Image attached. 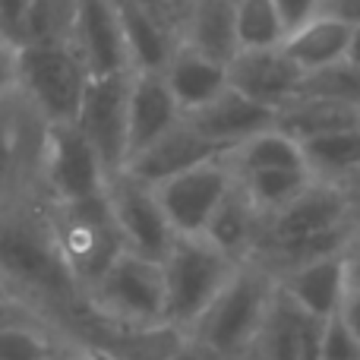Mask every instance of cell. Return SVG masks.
Returning a JSON list of instances; mask_svg holds the SVG:
<instances>
[{"label": "cell", "mask_w": 360, "mask_h": 360, "mask_svg": "<svg viewBox=\"0 0 360 360\" xmlns=\"http://www.w3.org/2000/svg\"><path fill=\"white\" fill-rule=\"evenodd\" d=\"M16 86L32 101L44 124L73 120L82 92L89 86V70L67 41H29L13 48Z\"/></svg>", "instance_id": "cell-5"}, {"label": "cell", "mask_w": 360, "mask_h": 360, "mask_svg": "<svg viewBox=\"0 0 360 360\" xmlns=\"http://www.w3.org/2000/svg\"><path fill=\"white\" fill-rule=\"evenodd\" d=\"M168 360H218V357L212 354L209 348H202L199 342H193V338L184 332V338H180V345L168 354Z\"/></svg>", "instance_id": "cell-37"}, {"label": "cell", "mask_w": 360, "mask_h": 360, "mask_svg": "<svg viewBox=\"0 0 360 360\" xmlns=\"http://www.w3.org/2000/svg\"><path fill=\"white\" fill-rule=\"evenodd\" d=\"M0 291L29 304L57 329L82 304L79 285L51 234L41 186L0 202Z\"/></svg>", "instance_id": "cell-1"}, {"label": "cell", "mask_w": 360, "mask_h": 360, "mask_svg": "<svg viewBox=\"0 0 360 360\" xmlns=\"http://www.w3.org/2000/svg\"><path fill=\"white\" fill-rule=\"evenodd\" d=\"M67 44L86 63L89 76L133 70L114 0H76V16L70 25Z\"/></svg>", "instance_id": "cell-13"}, {"label": "cell", "mask_w": 360, "mask_h": 360, "mask_svg": "<svg viewBox=\"0 0 360 360\" xmlns=\"http://www.w3.org/2000/svg\"><path fill=\"white\" fill-rule=\"evenodd\" d=\"M338 316L345 319V326L354 332V338L360 342V291H348V294H345L342 307H338Z\"/></svg>", "instance_id": "cell-38"}, {"label": "cell", "mask_w": 360, "mask_h": 360, "mask_svg": "<svg viewBox=\"0 0 360 360\" xmlns=\"http://www.w3.org/2000/svg\"><path fill=\"white\" fill-rule=\"evenodd\" d=\"M44 209H48L57 250H60L70 275L76 278L82 297H86L89 288L127 250V240L114 221L111 205H108L105 193H98V196L67 199V202L44 196Z\"/></svg>", "instance_id": "cell-3"}, {"label": "cell", "mask_w": 360, "mask_h": 360, "mask_svg": "<svg viewBox=\"0 0 360 360\" xmlns=\"http://www.w3.org/2000/svg\"><path fill=\"white\" fill-rule=\"evenodd\" d=\"M184 117L199 136H205L218 152H224V155H228L231 149H237L243 139L256 136L259 130L275 124L272 108L247 98L243 92H237V89H231V86L224 89V92H218L212 101L186 111Z\"/></svg>", "instance_id": "cell-16"}, {"label": "cell", "mask_w": 360, "mask_h": 360, "mask_svg": "<svg viewBox=\"0 0 360 360\" xmlns=\"http://www.w3.org/2000/svg\"><path fill=\"white\" fill-rule=\"evenodd\" d=\"M228 162L234 174H247V171H269V168H307L304 146L285 133L278 124L259 130L256 136L243 139L237 149L228 152Z\"/></svg>", "instance_id": "cell-27"}, {"label": "cell", "mask_w": 360, "mask_h": 360, "mask_svg": "<svg viewBox=\"0 0 360 360\" xmlns=\"http://www.w3.org/2000/svg\"><path fill=\"white\" fill-rule=\"evenodd\" d=\"M231 186H234V168L228 155H218L162 180L155 190L177 234H202Z\"/></svg>", "instance_id": "cell-12"}, {"label": "cell", "mask_w": 360, "mask_h": 360, "mask_svg": "<svg viewBox=\"0 0 360 360\" xmlns=\"http://www.w3.org/2000/svg\"><path fill=\"white\" fill-rule=\"evenodd\" d=\"M105 199L111 205L114 221H117L127 247L136 250V253L152 256V259H162L168 253L177 231L171 228L168 215H165V205L158 199L155 184L130 174L124 168L108 177Z\"/></svg>", "instance_id": "cell-11"}, {"label": "cell", "mask_w": 360, "mask_h": 360, "mask_svg": "<svg viewBox=\"0 0 360 360\" xmlns=\"http://www.w3.org/2000/svg\"><path fill=\"white\" fill-rule=\"evenodd\" d=\"M32 0H0V38L16 48L22 41L25 16H29Z\"/></svg>", "instance_id": "cell-34"}, {"label": "cell", "mask_w": 360, "mask_h": 360, "mask_svg": "<svg viewBox=\"0 0 360 360\" xmlns=\"http://www.w3.org/2000/svg\"><path fill=\"white\" fill-rule=\"evenodd\" d=\"M218 155H224V152H218L209 139L199 136L184 117L177 127H171L168 133H162L155 143H149L146 149H139L136 155H130L127 171L143 177V180H149V184H162V180L174 177L180 171L199 165V162L218 158Z\"/></svg>", "instance_id": "cell-18"}, {"label": "cell", "mask_w": 360, "mask_h": 360, "mask_svg": "<svg viewBox=\"0 0 360 360\" xmlns=\"http://www.w3.org/2000/svg\"><path fill=\"white\" fill-rule=\"evenodd\" d=\"M240 186L250 193L262 215H272L281 205H288L294 196L307 190L313 184L310 168H269V171H247L237 174Z\"/></svg>", "instance_id": "cell-29"}, {"label": "cell", "mask_w": 360, "mask_h": 360, "mask_svg": "<svg viewBox=\"0 0 360 360\" xmlns=\"http://www.w3.org/2000/svg\"><path fill=\"white\" fill-rule=\"evenodd\" d=\"M351 29L354 25L345 19L332 16V13H316L313 19H307L304 25L291 29L281 41V48L291 54V60L300 70H319L326 63H335L342 57H348L351 51Z\"/></svg>", "instance_id": "cell-24"}, {"label": "cell", "mask_w": 360, "mask_h": 360, "mask_svg": "<svg viewBox=\"0 0 360 360\" xmlns=\"http://www.w3.org/2000/svg\"><path fill=\"white\" fill-rule=\"evenodd\" d=\"M262 228H266V215L259 212V205L250 199V193L240 186V180L234 174V186L228 190V196L221 199V205L215 209L209 228L202 231L209 240H215L228 256H234L237 262L250 259L256 253L262 240Z\"/></svg>", "instance_id": "cell-21"}, {"label": "cell", "mask_w": 360, "mask_h": 360, "mask_svg": "<svg viewBox=\"0 0 360 360\" xmlns=\"http://www.w3.org/2000/svg\"><path fill=\"white\" fill-rule=\"evenodd\" d=\"M162 76L174 92L177 105L184 108V114L228 89V63L215 60V57L202 54L184 41H177V48L171 51L168 63L162 67Z\"/></svg>", "instance_id": "cell-20"}, {"label": "cell", "mask_w": 360, "mask_h": 360, "mask_svg": "<svg viewBox=\"0 0 360 360\" xmlns=\"http://www.w3.org/2000/svg\"><path fill=\"white\" fill-rule=\"evenodd\" d=\"M300 146H304L307 168L313 177L342 186H351L360 180V124L307 139Z\"/></svg>", "instance_id": "cell-26"}, {"label": "cell", "mask_w": 360, "mask_h": 360, "mask_svg": "<svg viewBox=\"0 0 360 360\" xmlns=\"http://www.w3.org/2000/svg\"><path fill=\"white\" fill-rule=\"evenodd\" d=\"M44 130V117L13 82L0 95V202L38 186Z\"/></svg>", "instance_id": "cell-8"}, {"label": "cell", "mask_w": 360, "mask_h": 360, "mask_svg": "<svg viewBox=\"0 0 360 360\" xmlns=\"http://www.w3.org/2000/svg\"><path fill=\"white\" fill-rule=\"evenodd\" d=\"M130 73H105L92 76L82 92L79 111L73 124L82 136L95 146L108 174H117L127 168L130 158V124H127V105H130Z\"/></svg>", "instance_id": "cell-10"}, {"label": "cell", "mask_w": 360, "mask_h": 360, "mask_svg": "<svg viewBox=\"0 0 360 360\" xmlns=\"http://www.w3.org/2000/svg\"><path fill=\"white\" fill-rule=\"evenodd\" d=\"M86 300L95 313L117 323L133 326H168V294H165L162 259L127 247L108 272L86 291Z\"/></svg>", "instance_id": "cell-6"}, {"label": "cell", "mask_w": 360, "mask_h": 360, "mask_svg": "<svg viewBox=\"0 0 360 360\" xmlns=\"http://www.w3.org/2000/svg\"><path fill=\"white\" fill-rule=\"evenodd\" d=\"M6 51H13V44H6L4 38H0V54H6Z\"/></svg>", "instance_id": "cell-43"}, {"label": "cell", "mask_w": 360, "mask_h": 360, "mask_svg": "<svg viewBox=\"0 0 360 360\" xmlns=\"http://www.w3.org/2000/svg\"><path fill=\"white\" fill-rule=\"evenodd\" d=\"M278 288L307 313L316 319H329L338 313L345 294H348V278H345V259L342 250L329 256L297 266L291 272L278 275Z\"/></svg>", "instance_id": "cell-19"}, {"label": "cell", "mask_w": 360, "mask_h": 360, "mask_svg": "<svg viewBox=\"0 0 360 360\" xmlns=\"http://www.w3.org/2000/svg\"><path fill=\"white\" fill-rule=\"evenodd\" d=\"M67 338L54 323L41 316H25L0 326V360H48L63 348Z\"/></svg>", "instance_id": "cell-28"}, {"label": "cell", "mask_w": 360, "mask_h": 360, "mask_svg": "<svg viewBox=\"0 0 360 360\" xmlns=\"http://www.w3.org/2000/svg\"><path fill=\"white\" fill-rule=\"evenodd\" d=\"M351 228L354 224H351L348 186L313 177V184L300 196H294L278 212L266 215V228H262V240L256 247V253L269 247L316 240V237L338 234V231H351Z\"/></svg>", "instance_id": "cell-9"}, {"label": "cell", "mask_w": 360, "mask_h": 360, "mask_svg": "<svg viewBox=\"0 0 360 360\" xmlns=\"http://www.w3.org/2000/svg\"><path fill=\"white\" fill-rule=\"evenodd\" d=\"M342 259H345V278H348V291H360V231L348 237L342 250Z\"/></svg>", "instance_id": "cell-36"}, {"label": "cell", "mask_w": 360, "mask_h": 360, "mask_svg": "<svg viewBox=\"0 0 360 360\" xmlns=\"http://www.w3.org/2000/svg\"><path fill=\"white\" fill-rule=\"evenodd\" d=\"M323 10L345 19V22H351V25L360 22V0H323Z\"/></svg>", "instance_id": "cell-39"}, {"label": "cell", "mask_w": 360, "mask_h": 360, "mask_svg": "<svg viewBox=\"0 0 360 360\" xmlns=\"http://www.w3.org/2000/svg\"><path fill=\"white\" fill-rule=\"evenodd\" d=\"M275 124L285 133H291L297 143H307V139H316L326 136V133L360 124V111L348 105H338V101L319 98V95H294L291 101H285L275 111Z\"/></svg>", "instance_id": "cell-25"}, {"label": "cell", "mask_w": 360, "mask_h": 360, "mask_svg": "<svg viewBox=\"0 0 360 360\" xmlns=\"http://www.w3.org/2000/svg\"><path fill=\"white\" fill-rule=\"evenodd\" d=\"M177 38L190 48L228 63L240 51L234 29V0H190Z\"/></svg>", "instance_id": "cell-23"}, {"label": "cell", "mask_w": 360, "mask_h": 360, "mask_svg": "<svg viewBox=\"0 0 360 360\" xmlns=\"http://www.w3.org/2000/svg\"><path fill=\"white\" fill-rule=\"evenodd\" d=\"M348 57L360 63V22L351 29V51H348Z\"/></svg>", "instance_id": "cell-42"}, {"label": "cell", "mask_w": 360, "mask_h": 360, "mask_svg": "<svg viewBox=\"0 0 360 360\" xmlns=\"http://www.w3.org/2000/svg\"><path fill=\"white\" fill-rule=\"evenodd\" d=\"M240 262L228 256L205 234H177L168 253L162 256L165 294H168V326L186 332L215 294L228 285Z\"/></svg>", "instance_id": "cell-4"}, {"label": "cell", "mask_w": 360, "mask_h": 360, "mask_svg": "<svg viewBox=\"0 0 360 360\" xmlns=\"http://www.w3.org/2000/svg\"><path fill=\"white\" fill-rule=\"evenodd\" d=\"M76 16V0H32L25 16L22 41H67Z\"/></svg>", "instance_id": "cell-32"}, {"label": "cell", "mask_w": 360, "mask_h": 360, "mask_svg": "<svg viewBox=\"0 0 360 360\" xmlns=\"http://www.w3.org/2000/svg\"><path fill=\"white\" fill-rule=\"evenodd\" d=\"M67 354H70V360H117V357L105 354V351L92 348V345H82V342H67Z\"/></svg>", "instance_id": "cell-40"}, {"label": "cell", "mask_w": 360, "mask_h": 360, "mask_svg": "<svg viewBox=\"0 0 360 360\" xmlns=\"http://www.w3.org/2000/svg\"><path fill=\"white\" fill-rule=\"evenodd\" d=\"M297 95H319V98L360 111V63L351 57H342V60L326 63L319 70H307Z\"/></svg>", "instance_id": "cell-31"}, {"label": "cell", "mask_w": 360, "mask_h": 360, "mask_svg": "<svg viewBox=\"0 0 360 360\" xmlns=\"http://www.w3.org/2000/svg\"><path fill=\"white\" fill-rule=\"evenodd\" d=\"M275 291L278 278L262 262L243 259L202 316L186 329V335L209 348L218 360H243L266 323Z\"/></svg>", "instance_id": "cell-2"}, {"label": "cell", "mask_w": 360, "mask_h": 360, "mask_svg": "<svg viewBox=\"0 0 360 360\" xmlns=\"http://www.w3.org/2000/svg\"><path fill=\"white\" fill-rule=\"evenodd\" d=\"M275 6H278L281 22H285L288 32L304 25L307 19H313L316 13H323V0H275Z\"/></svg>", "instance_id": "cell-35"}, {"label": "cell", "mask_w": 360, "mask_h": 360, "mask_svg": "<svg viewBox=\"0 0 360 360\" xmlns=\"http://www.w3.org/2000/svg\"><path fill=\"white\" fill-rule=\"evenodd\" d=\"M114 6H117L133 70H162L180 41L177 32H171L146 0H114Z\"/></svg>", "instance_id": "cell-22"}, {"label": "cell", "mask_w": 360, "mask_h": 360, "mask_svg": "<svg viewBox=\"0 0 360 360\" xmlns=\"http://www.w3.org/2000/svg\"><path fill=\"white\" fill-rule=\"evenodd\" d=\"M304 70L291 60L281 44L272 48H240L228 60V86L243 92L247 98L278 111L300 89Z\"/></svg>", "instance_id": "cell-14"}, {"label": "cell", "mask_w": 360, "mask_h": 360, "mask_svg": "<svg viewBox=\"0 0 360 360\" xmlns=\"http://www.w3.org/2000/svg\"><path fill=\"white\" fill-rule=\"evenodd\" d=\"M13 82H16V73H13V51H6V54H0V95H4Z\"/></svg>", "instance_id": "cell-41"}, {"label": "cell", "mask_w": 360, "mask_h": 360, "mask_svg": "<svg viewBox=\"0 0 360 360\" xmlns=\"http://www.w3.org/2000/svg\"><path fill=\"white\" fill-rule=\"evenodd\" d=\"M319 332H323V319L307 316L278 288L266 323L243 360H323Z\"/></svg>", "instance_id": "cell-15"}, {"label": "cell", "mask_w": 360, "mask_h": 360, "mask_svg": "<svg viewBox=\"0 0 360 360\" xmlns=\"http://www.w3.org/2000/svg\"><path fill=\"white\" fill-rule=\"evenodd\" d=\"M319 354H323V360H360V342L354 338V332L345 326V319L338 313L323 319Z\"/></svg>", "instance_id": "cell-33"}, {"label": "cell", "mask_w": 360, "mask_h": 360, "mask_svg": "<svg viewBox=\"0 0 360 360\" xmlns=\"http://www.w3.org/2000/svg\"><path fill=\"white\" fill-rule=\"evenodd\" d=\"M184 120V108L177 105L174 92L168 89L162 70H133L130 73V105H127V124H130V155L155 143L162 133ZM130 162V158H127Z\"/></svg>", "instance_id": "cell-17"}, {"label": "cell", "mask_w": 360, "mask_h": 360, "mask_svg": "<svg viewBox=\"0 0 360 360\" xmlns=\"http://www.w3.org/2000/svg\"><path fill=\"white\" fill-rule=\"evenodd\" d=\"M108 168L101 165L95 146L82 136L73 120L48 124L41 146V165H38V186L48 199L67 202V199H86L105 193Z\"/></svg>", "instance_id": "cell-7"}, {"label": "cell", "mask_w": 360, "mask_h": 360, "mask_svg": "<svg viewBox=\"0 0 360 360\" xmlns=\"http://www.w3.org/2000/svg\"><path fill=\"white\" fill-rule=\"evenodd\" d=\"M234 29L240 48H272L288 35L275 0H234Z\"/></svg>", "instance_id": "cell-30"}]
</instances>
